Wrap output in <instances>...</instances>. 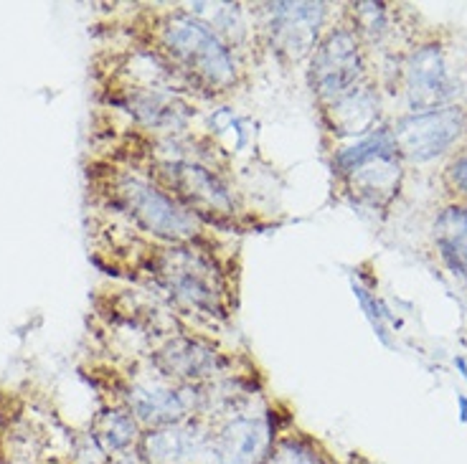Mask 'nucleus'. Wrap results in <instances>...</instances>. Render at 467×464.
<instances>
[{
	"label": "nucleus",
	"mask_w": 467,
	"mask_h": 464,
	"mask_svg": "<svg viewBox=\"0 0 467 464\" xmlns=\"http://www.w3.org/2000/svg\"><path fill=\"white\" fill-rule=\"evenodd\" d=\"M152 46V54L186 87L211 97L232 94L239 87L242 69L234 48L186 8L155 15Z\"/></svg>",
	"instance_id": "nucleus-1"
},
{
	"label": "nucleus",
	"mask_w": 467,
	"mask_h": 464,
	"mask_svg": "<svg viewBox=\"0 0 467 464\" xmlns=\"http://www.w3.org/2000/svg\"><path fill=\"white\" fill-rule=\"evenodd\" d=\"M112 201L140 232L152 233L165 244L199 246L203 239V223L168 196L163 188L145 178L119 175L115 180Z\"/></svg>",
	"instance_id": "nucleus-2"
},
{
	"label": "nucleus",
	"mask_w": 467,
	"mask_h": 464,
	"mask_svg": "<svg viewBox=\"0 0 467 464\" xmlns=\"http://www.w3.org/2000/svg\"><path fill=\"white\" fill-rule=\"evenodd\" d=\"M152 252L150 274L158 290L171 294L178 307H186L191 313L223 317L222 282L213 262H209L201 249L168 244Z\"/></svg>",
	"instance_id": "nucleus-3"
},
{
	"label": "nucleus",
	"mask_w": 467,
	"mask_h": 464,
	"mask_svg": "<svg viewBox=\"0 0 467 464\" xmlns=\"http://www.w3.org/2000/svg\"><path fill=\"white\" fill-rule=\"evenodd\" d=\"M152 183L163 188L168 196L199 221H209L211 226L236 223L239 211L232 191L226 188L222 175L199 160H161L152 170Z\"/></svg>",
	"instance_id": "nucleus-4"
},
{
	"label": "nucleus",
	"mask_w": 467,
	"mask_h": 464,
	"mask_svg": "<svg viewBox=\"0 0 467 464\" xmlns=\"http://www.w3.org/2000/svg\"><path fill=\"white\" fill-rule=\"evenodd\" d=\"M361 36L353 26H333L310 57V87L323 107L361 87Z\"/></svg>",
	"instance_id": "nucleus-5"
},
{
	"label": "nucleus",
	"mask_w": 467,
	"mask_h": 464,
	"mask_svg": "<svg viewBox=\"0 0 467 464\" xmlns=\"http://www.w3.org/2000/svg\"><path fill=\"white\" fill-rule=\"evenodd\" d=\"M467 129V117L462 107H440L427 112H411L399 119L391 129L399 155L411 163H427L440 158L455 145Z\"/></svg>",
	"instance_id": "nucleus-6"
},
{
	"label": "nucleus",
	"mask_w": 467,
	"mask_h": 464,
	"mask_svg": "<svg viewBox=\"0 0 467 464\" xmlns=\"http://www.w3.org/2000/svg\"><path fill=\"white\" fill-rule=\"evenodd\" d=\"M226 366L219 350L209 345L206 340L191 335H178L165 343L152 356V368L161 373L163 378L183 386H196L201 381H209L213 376H219Z\"/></svg>",
	"instance_id": "nucleus-7"
},
{
	"label": "nucleus",
	"mask_w": 467,
	"mask_h": 464,
	"mask_svg": "<svg viewBox=\"0 0 467 464\" xmlns=\"http://www.w3.org/2000/svg\"><path fill=\"white\" fill-rule=\"evenodd\" d=\"M327 5L323 3H277L269 5V31L277 51L295 61L313 57Z\"/></svg>",
	"instance_id": "nucleus-8"
},
{
	"label": "nucleus",
	"mask_w": 467,
	"mask_h": 464,
	"mask_svg": "<svg viewBox=\"0 0 467 464\" xmlns=\"http://www.w3.org/2000/svg\"><path fill=\"white\" fill-rule=\"evenodd\" d=\"M404 89H407L411 112H427L440 107L455 94L452 71L440 46H421L414 51L404 69Z\"/></svg>",
	"instance_id": "nucleus-9"
},
{
	"label": "nucleus",
	"mask_w": 467,
	"mask_h": 464,
	"mask_svg": "<svg viewBox=\"0 0 467 464\" xmlns=\"http://www.w3.org/2000/svg\"><path fill=\"white\" fill-rule=\"evenodd\" d=\"M437 254L457 277L467 279V206H447L434 221Z\"/></svg>",
	"instance_id": "nucleus-10"
},
{
	"label": "nucleus",
	"mask_w": 467,
	"mask_h": 464,
	"mask_svg": "<svg viewBox=\"0 0 467 464\" xmlns=\"http://www.w3.org/2000/svg\"><path fill=\"white\" fill-rule=\"evenodd\" d=\"M376 115H379V102H376L374 92L366 89L363 84L326 107L327 128L336 135H346V138L368 132Z\"/></svg>",
	"instance_id": "nucleus-11"
},
{
	"label": "nucleus",
	"mask_w": 467,
	"mask_h": 464,
	"mask_svg": "<svg viewBox=\"0 0 467 464\" xmlns=\"http://www.w3.org/2000/svg\"><path fill=\"white\" fill-rule=\"evenodd\" d=\"M92 437L107 454L122 457V454L132 452V447L140 444V421L132 417L128 407L107 408L97 421Z\"/></svg>",
	"instance_id": "nucleus-12"
},
{
	"label": "nucleus",
	"mask_w": 467,
	"mask_h": 464,
	"mask_svg": "<svg viewBox=\"0 0 467 464\" xmlns=\"http://www.w3.org/2000/svg\"><path fill=\"white\" fill-rule=\"evenodd\" d=\"M267 464H327L326 457L317 452L316 441L303 434H285L275 441Z\"/></svg>",
	"instance_id": "nucleus-13"
},
{
	"label": "nucleus",
	"mask_w": 467,
	"mask_h": 464,
	"mask_svg": "<svg viewBox=\"0 0 467 464\" xmlns=\"http://www.w3.org/2000/svg\"><path fill=\"white\" fill-rule=\"evenodd\" d=\"M444 180L457 196L467 198V152H460L457 158H452V163L444 168Z\"/></svg>",
	"instance_id": "nucleus-14"
},
{
	"label": "nucleus",
	"mask_w": 467,
	"mask_h": 464,
	"mask_svg": "<svg viewBox=\"0 0 467 464\" xmlns=\"http://www.w3.org/2000/svg\"><path fill=\"white\" fill-rule=\"evenodd\" d=\"M109 464H142V459L138 457V452H130V454H122V457H115Z\"/></svg>",
	"instance_id": "nucleus-15"
}]
</instances>
